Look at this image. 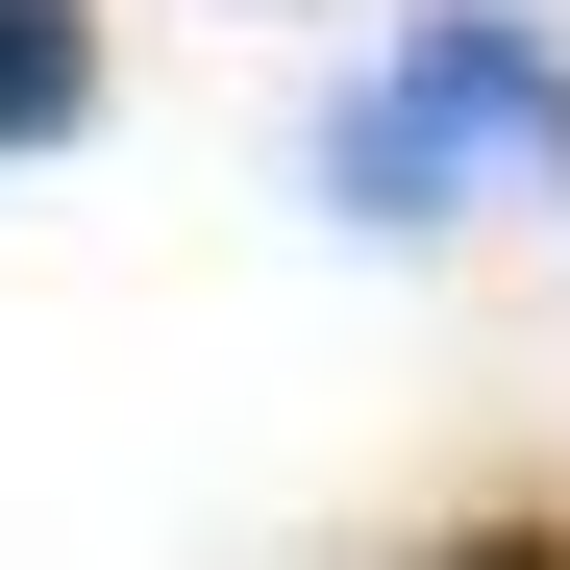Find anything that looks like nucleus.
Returning a JSON list of instances; mask_svg holds the SVG:
<instances>
[{"instance_id": "obj_2", "label": "nucleus", "mask_w": 570, "mask_h": 570, "mask_svg": "<svg viewBox=\"0 0 570 570\" xmlns=\"http://www.w3.org/2000/svg\"><path fill=\"white\" fill-rule=\"evenodd\" d=\"M100 125V26L75 0H0V149H75Z\"/></svg>"}, {"instance_id": "obj_4", "label": "nucleus", "mask_w": 570, "mask_h": 570, "mask_svg": "<svg viewBox=\"0 0 570 570\" xmlns=\"http://www.w3.org/2000/svg\"><path fill=\"white\" fill-rule=\"evenodd\" d=\"M546 174H570V75H546Z\"/></svg>"}, {"instance_id": "obj_3", "label": "nucleus", "mask_w": 570, "mask_h": 570, "mask_svg": "<svg viewBox=\"0 0 570 570\" xmlns=\"http://www.w3.org/2000/svg\"><path fill=\"white\" fill-rule=\"evenodd\" d=\"M446 570H570V521H497V546H446Z\"/></svg>"}, {"instance_id": "obj_1", "label": "nucleus", "mask_w": 570, "mask_h": 570, "mask_svg": "<svg viewBox=\"0 0 570 570\" xmlns=\"http://www.w3.org/2000/svg\"><path fill=\"white\" fill-rule=\"evenodd\" d=\"M471 125H546V50H521V0H422V50H397V100H347V149H323V174H347L372 224H422Z\"/></svg>"}]
</instances>
